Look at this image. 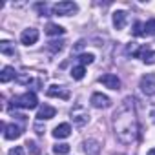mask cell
Segmentation results:
<instances>
[{"instance_id":"11","label":"cell","mask_w":155,"mask_h":155,"mask_svg":"<svg viewBox=\"0 0 155 155\" xmlns=\"http://www.w3.org/2000/svg\"><path fill=\"white\" fill-rule=\"evenodd\" d=\"M137 58H140L144 64H155V51L150 49L148 46H140L139 53H137Z\"/></svg>"},{"instance_id":"1","label":"cell","mask_w":155,"mask_h":155,"mask_svg":"<svg viewBox=\"0 0 155 155\" xmlns=\"http://www.w3.org/2000/svg\"><path fill=\"white\" fill-rule=\"evenodd\" d=\"M113 130H115V137L119 139V142L122 144L135 142L139 135V122H137L133 97H126L122 104L117 108L113 115Z\"/></svg>"},{"instance_id":"16","label":"cell","mask_w":155,"mask_h":155,"mask_svg":"<svg viewBox=\"0 0 155 155\" xmlns=\"http://www.w3.org/2000/svg\"><path fill=\"white\" fill-rule=\"evenodd\" d=\"M84 151H86V155H99V151H101V144H99L97 140L90 139V140L84 142Z\"/></svg>"},{"instance_id":"17","label":"cell","mask_w":155,"mask_h":155,"mask_svg":"<svg viewBox=\"0 0 155 155\" xmlns=\"http://www.w3.org/2000/svg\"><path fill=\"white\" fill-rule=\"evenodd\" d=\"M64 28L62 26H58V24H48L46 26V35H49V37H58V35H64Z\"/></svg>"},{"instance_id":"26","label":"cell","mask_w":155,"mask_h":155,"mask_svg":"<svg viewBox=\"0 0 155 155\" xmlns=\"http://www.w3.org/2000/svg\"><path fill=\"white\" fill-rule=\"evenodd\" d=\"M26 146H28L33 153H40V148L37 146V142H35V140H28V142H26Z\"/></svg>"},{"instance_id":"24","label":"cell","mask_w":155,"mask_h":155,"mask_svg":"<svg viewBox=\"0 0 155 155\" xmlns=\"http://www.w3.org/2000/svg\"><path fill=\"white\" fill-rule=\"evenodd\" d=\"M131 33H133V37H144V24L142 22H135Z\"/></svg>"},{"instance_id":"19","label":"cell","mask_w":155,"mask_h":155,"mask_svg":"<svg viewBox=\"0 0 155 155\" xmlns=\"http://www.w3.org/2000/svg\"><path fill=\"white\" fill-rule=\"evenodd\" d=\"M84 75H86V68L84 66H73V69H71V77L75 81H82L84 79Z\"/></svg>"},{"instance_id":"7","label":"cell","mask_w":155,"mask_h":155,"mask_svg":"<svg viewBox=\"0 0 155 155\" xmlns=\"http://www.w3.org/2000/svg\"><path fill=\"white\" fill-rule=\"evenodd\" d=\"M37 40H38V29H35V28L24 29L22 35H20V42H22L24 46H33Z\"/></svg>"},{"instance_id":"29","label":"cell","mask_w":155,"mask_h":155,"mask_svg":"<svg viewBox=\"0 0 155 155\" xmlns=\"http://www.w3.org/2000/svg\"><path fill=\"white\" fill-rule=\"evenodd\" d=\"M150 117H151V122L155 124V110H151V113H150Z\"/></svg>"},{"instance_id":"10","label":"cell","mask_w":155,"mask_h":155,"mask_svg":"<svg viewBox=\"0 0 155 155\" xmlns=\"http://www.w3.org/2000/svg\"><path fill=\"white\" fill-rule=\"evenodd\" d=\"M2 130H4V137L8 140H13V139H18L22 135V128L17 126V124H2Z\"/></svg>"},{"instance_id":"8","label":"cell","mask_w":155,"mask_h":155,"mask_svg":"<svg viewBox=\"0 0 155 155\" xmlns=\"http://www.w3.org/2000/svg\"><path fill=\"white\" fill-rule=\"evenodd\" d=\"M90 102H91L93 108H99V110H102V108H110V106H111L110 97H108V95H102V93H93L91 99H90Z\"/></svg>"},{"instance_id":"31","label":"cell","mask_w":155,"mask_h":155,"mask_svg":"<svg viewBox=\"0 0 155 155\" xmlns=\"http://www.w3.org/2000/svg\"><path fill=\"white\" fill-rule=\"evenodd\" d=\"M117 155H122V153H117Z\"/></svg>"},{"instance_id":"22","label":"cell","mask_w":155,"mask_h":155,"mask_svg":"<svg viewBox=\"0 0 155 155\" xmlns=\"http://www.w3.org/2000/svg\"><path fill=\"white\" fill-rule=\"evenodd\" d=\"M64 44H66L64 40H53V42L48 44V49H49L51 53H57V51H60V49L64 48Z\"/></svg>"},{"instance_id":"28","label":"cell","mask_w":155,"mask_h":155,"mask_svg":"<svg viewBox=\"0 0 155 155\" xmlns=\"http://www.w3.org/2000/svg\"><path fill=\"white\" fill-rule=\"evenodd\" d=\"M33 130H35V131H37L38 135H44V131H46V130H44V126H42L40 122H35V126H33Z\"/></svg>"},{"instance_id":"20","label":"cell","mask_w":155,"mask_h":155,"mask_svg":"<svg viewBox=\"0 0 155 155\" xmlns=\"http://www.w3.org/2000/svg\"><path fill=\"white\" fill-rule=\"evenodd\" d=\"M69 150H71V146L66 144V142H60V144L53 146V153H57V155H66V153H69Z\"/></svg>"},{"instance_id":"15","label":"cell","mask_w":155,"mask_h":155,"mask_svg":"<svg viewBox=\"0 0 155 155\" xmlns=\"http://www.w3.org/2000/svg\"><path fill=\"white\" fill-rule=\"evenodd\" d=\"M13 79H17V71H15V68L6 66V68L2 69V73H0V82L6 84V82H9V81H13Z\"/></svg>"},{"instance_id":"12","label":"cell","mask_w":155,"mask_h":155,"mask_svg":"<svg viewBox=\"0 0 155 155\" xmlns=\"http://www.w3.org/2000/svg\"><path fill=\"white\" fill-rule=\"evenodd\" d=\"M55 115H57V110H55L53 106L44 104V106H40V110H38V113H37V119H38V120H49V119H53Z\"/></svg>"},{"instance_id":"6","label":"cell","mask_w":155,"mask_h":155,"mask_svg":"<svg viewBox=\"0 0 155 155\" xmlns=\"http://www.w3.org/2000/svg\"><path fill=\"white\" fill-rule=\"evenodd\" d=\"M99 82L104 84V86L110 88V90H119V88H120L119 77L113 75V73H104V75H101V77H99Z\"/></svg>"},{"instance_id":"23","label":"cell","mask_w":155,"mask_h":155,"mask_svg":"<svg viewBox=\"0 0 155 155\" xmlns=\"http://www.w3.org/2000/svg\"><path fill=\"white\" fill-rule=\"evenodd\" d=\"M93 60H95V55H93V53H82V55H79V62H81V66L91 64Z\"/></svg>"},{"instance_id":"13","label":"cell","mask_w":155,"mask_h":155,"mask_svg":"<svg viewBox=\"0 0 155 155\" xmlns=\"http://www.w3.org/2000/svg\"><path fill=\"white\" fill-rule=\"evenodd\" d=\"M69 135H71V126L68 122H62V124L55 126V130H53V137L55 139H66Z\"/></svg>"},{"instance_id":"30","label":"cell","mask_w":155,"mask_h":155,"mask_svg":"<svg viewBox=\"0 0 155 155\" xmlns=\"http://www.w3.org/2000/svg\"><path fill=\"white\" fill-rule=\"evenodd\" d=\"M148 155H155V148H151V150L148 151Z\"/></svg>"},{"instance_id":"5","label":"cell","mask_w":155,"mask_h":155,"mask_svg":"<svg viewBox=\"0 0 155 155\" xmlns=\"http://www.w3.org/2000/svg\"><path fill=\"white\" fill-rule=\"evenodd\" d=\"M140 90L142 93L146 95H155V75L153 73H146L142 75V79H140Z\"/></svg>"},{"instance_id":"9","label":"cell","mask_w":155,"mask_h":155,"mask_svg":"<svg viewBox=\"0 0 155 155\" xmlns=\"http://www.w3.org/2000/svg\"><path fill=\"white\" fill-rule=\"evenodd\" d=\"M46 95H48V97H58V99H62V101H68V99L71 97L69 91H68L64 86H57V84L49 86L48 91H46Z\"/></svg>"},{"instance_id":"18","label":"cell","mask_w":155,"mask_h":155,"mask_svg":"<svg viewBox=\"0 0 155 155\" xmlns=\"http://www.w3.org/2000/svg\"><path fill=\"white\" fill-rule=\"evenodd\" d=\"M0 53L9 55V57H15V53H17V49H15V44H11L9 40H4L2 44H0Z\"/></svg>"},{"instance_id":"25","label":"cell","mask_w":155,"mask_h":155,"mask_svg":"<svg viewBox=\"0 0 155 155\" xmlns=\"http://www.w3.org/2000/svg\"><path fill=\"white\" fill-rule=\"evenodd\" d=\"M35 9H37V11H38L40 15H44V17H48V15H49L48 4H42V2H40V4H35Z\"/></svg>"},{"instance_id":"21","label":"cell","mask_w":155,"mask_h":155,"mask_svg":"<svg viewBox=\"0 0 155 155\" xmlns=\"http://www.w3.org/2000/svg\"><path fill=\"white\" fill-rule=\"evenodd\" d=\"M144 35H148V37H153L155 35V18H150L144 24Z\"/></svg>"},{"instance_id":"14","label":"cell","mask_w":155,"mask_h":155,"mask_svg":"<svg viewBox=\"0 0 155 155\" xmlns=\"http://www.w3.org/2000/svg\"><path fill=\"white\" fill-rule=\"evenodd\" d=\"M128 22V13L126 11H115L113 13V26L115 29H122Z\"/></svg>"},{"instance_id":"4","label":"cell","mask_w":155,"mask_h":155,"mask_svg":"<svg viewBox=\"0 0 155 155\" xmlns=\"http://www.w3.org/2000/svg\"><path fill=\"white\" fill-rule=\"evenodd\" d=\"M53 15H60V17H68V15H73L79 11V6L75 2H58L51 8Z\"/></svg>"},{"instance_id":"27","label":"cell","mask_w":155,"mask_h":155,"mask_svg":"<svg viewBox=\"0 0 155 155\" xmlns=\"http://www.w3.org/2000/svg\"><path fill=\"white\" fill-rule=\"evenodd\" d=\"M8 155H24V148H22V146H15Z\"/></svg>"},{"instance_id":"2","label":"cell","mask_w":155,"mask_h":155,"mask_svg":"<svg viewBox=\"0 0 155 155\" xmlns=\"http://www.w3.org/2000/svg\"><path fill=\"white\" fill-rule=\"evenodd\" d=\"M11 104H13L15 108L33 110V108L38 106V99H37V95H35L33 91H26V93H22V95H18V97H13Z\"/></svg>"},{"instance_id":"3","label":"cell","mask_w":155,"mask_h":155,"mask_svg":"<svg viewBox=\"0 0 155 155\" xmlns=\"http://www.w3.org/2000/svg\"><path fill=\"white\" fill-rule=\"evenodd\" d=\"M71 120H73V124H75L77 128L86 126L88 120H90V113H88V110H86L84 106H81V104H75V108L71 110Z\"/></svg>"}]
</instances>
